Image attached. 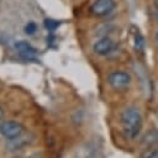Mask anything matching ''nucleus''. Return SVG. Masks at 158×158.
I'll return each mask as SVG.
<instances>
[{
  "label": "nucleus",
  "instance_id": "nucleus-10",
  "mask_svg": "<svg viewBox=\"0 0 158 158\" xmlns=\"http://www.w3.org/2000/svg\"><path fill=\"white\" fill-rule=\"evenodd\" d=\"M112 28L111 25H107V23H104V25H100L98 26V31H96V35L99 36H102V37H106V35L110 32V30Z\"/></svg>",
  "mask_w": 158,
  "mask_h": 158
},
{
  "label": "nucleus",
  "instance_id": "nucleus-7",
  "mask_svg": "<svg viewBox=\"0 0 158 158\" xmlns=\"http://www.w3.org/2000/svg\"><path fill=\"white\" fill-rule=\"evenodd\" d=\"M142 142L146 146H156V144H158V130L157 128H153V130L148 131L144 135Z\"/></svg>",
  "mask_w": 158,
  "mask_h": 158
},
{
  "label": "nucleus",
  "instance_id": "nucleus-9",
  "mask_svg": "<svg viewBox=\"0 0 158 158\" xmlns=\"http://www.w3.org/2000/svg\"><path fill=\"white\" fill-rule=\"evenodd\" d=\"M44 27L48 30V31H54L60 23H59V21H56V20H52V19H46L44 20Z\"/></svg>",
  "mask_w": 158,
  "mask_h": 158
},
{
  "label": "nucleus",
  "instance_id": "nucleus-14",
  "mask_svg": "<svg viewBox=\"0 0 158 158\" xmlns=\"http://www.w3.org/2000/svg\"><path fill=\"white\" fill-rule=\"evenodd\" d=\"M156 41L158 42V32H157V35H156Z\"/></svg>",
  "mask_w": 158,
  "mask_h": 158
},
{
  "label": "nucleus",
  "instance_id": "nucleus-6",
  "mask_svg": "<svg viewBox=\"0 0 158 158\" xmlns=\"http://www.w3.org/2000/svg\"><path fill=\"white\" fill-rule=\"evenodd\" d=\"M15 48L16 51L20 53V56L23 59H35V56L37 53V49L31 46L28 42L26 41H19L15 43Z\"/></svg>",
  "mask_w": 158,
  "mask_h": 158
},
{
  "label": "nucleus",
  "instance_id": "nucleus-11",
  "mask_svg": "<svg viewBox=\"0 0 158 158\" xmlns=\"http://www.w3.org/2000/svg\"><path fill=\"white\" fill-rule=\"evenodd\" d=\"M37 31V25L35 23V22H28L26 26H25V32L27 33V35H33L35 32Z\"/></svg>",
  "mask_w": 158,
  "mask_h": 158
},
{
  "label": "nucleus",
  "instance_id": "nucleus-2",
  "mask_svg": "<svg viewBox=\"0 0 158 158\" xmlns=\"http://www.w3.org/2000/svg\"><path fill=\"white\" fill-rule=\"evenodd\" d=\"M107 83L115 90H123L131 84V75L122 70H116L109 74Z\"/></svg>",
  "mask_w": 158,
  "mask_h": 158
},
{
  "label": "nucleus",
  "instance_id": "nucleus-8",
  "mask_svg": "<svg viewBox=\"0 0 158 158\" xmlns=\"http://www.w3.org/2000/svg\"><path fill=\"white\" fill-rule=\"evenodd\" d=\"M135 49L138 52H142L144 49V38L139 32L135 35Z\"/></svg>",
  "mask_w": 158,
  "mask_h": 158
},
{
  "label": "nucleus",
  "instance_id": "nucleus-13",
  "mask_svg": "<svg viewBox=\"0 0 158 158\" xmlns=\"http://www.w3.org/2000/svg\"><path fill=\"white\" fill-rule=\"evenodd\" d=\"M2 115H4V112H2V109L0 107V120L2 118Z\"/></svg>",
  "mask_w": 158,
  "mask_h": 158
},
{
  "label": "nucleus",
  "instance_id": "nucleus-3",
  "mask_svg": "<svg viewBox=\"0 0 158 158\" xmlns=\"http://www.w3.org/2000/svg\"><path fill=\"white\" fill-rule=\"evenodd\" d=\"M0 133L7 139H14L22 133V125L16 121H2L0 123Z\"/></svg>",
  "mask_w": 158,
  "mask_h": 158
},
{
  "label": "nucleus",
  "instance_id": "nucleus-12",
  "mask_svg": "<svg viewBox=\"0 0 158 158\" xmlns=\"http://www.w3.org/2000/svg\"><path fill=\"white\" fill-rule=\"evenodd\" d=\"M147 158H158V149L152 151V152L148 154V157H147Z\"/></svg>",
  "mask_w": 158,
  "mask_h": 158
},
{
  "label": "nucleus",
  "instance_id": "nucleus-1",
  "mask_svg": "<svg viewBox=\"0 0 158 158\" xmlns=\"http://www.w3.org/2000/svg\"><path fill=\"white\" fill-rule=\"evenodd\" d=\"M121 125L125 136L130 139L138 137L142 130V115L137 107H127L121 114Z\"/></svg>",
  "mask_w": 158,
  "mask_h": 158
},
{
  "label": "nucleus",
  "instance_id": "nucleus-5",
  "mask_svg": "<svg viewBox=\"0 0 158 158\" xmlns=\"http://www.w3.org/2000/svg\"><path fill=\"white\" fill-rule=\"evenodd\" d=\"M114 47H115L114 41H112L110 37L106 36V37H101L99 41H96V42L94 43L93 49H94V52H95L96 54L106 56V54H109V53L114 49Z\"/></svg>",
  "mask_w": 158,
  "mask_h": 158
},
{
  "label": "nucleus",
  "instance_id": "nucleus-4",
  "mask_svg": "<svg viewBox=\"0 0 158 158\" xmlns=\"http://www.w3.org/2000/svg\"><path fill=\"white\" fill-rule=\"evenodd\" d=\"M116 6L115 0H95L90 7V11L95 16H105L110 14Z\"/></svg>",
  "mask_w": 158,
  "mask_h": 158
},
{
  "label": "nucleus",
  "instance_id": "nucleus-15",
  "mask_svg": "<svg viewBox=\"0 0 158 158\" xmlns=\"http://www.w3.org/2000/svg\"><path fill=\"white\" fill-rule=\"evenodd\" d=\"M156 5H157V7H158V0H156Z\"/></svg>",
  "mask_w": 158,
  "mask_h": 158
}]
</instances>
